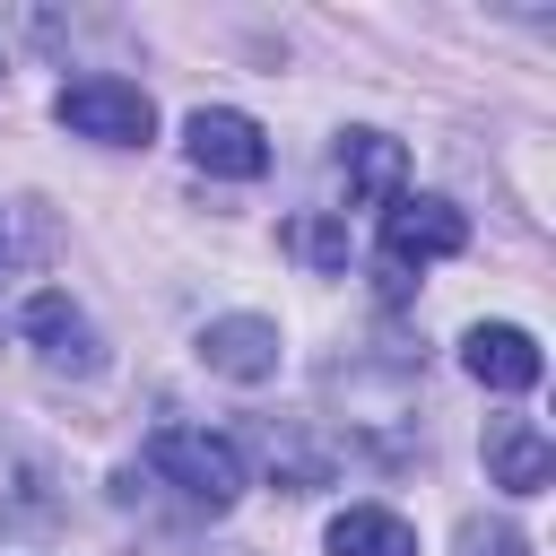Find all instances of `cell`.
Masks as SVG:
<instances>
[{
    "label": "cell",
    "instance_id": "7a4b0ae2",
    "mask_svg": "<svg viewBox=\"0 0 556 556\" xmlns=\"http://www.w3.org/2000/svg\"><path fill=\"white\" fill-rule=\"evenodd\" d=\"M52 113H61V130H78V139H96V148H148V139H156L148 87H139V78H113V70L70 78Z\"/></svg>",
    "mask_w": 556,
    "mask_h": 556
},
{
    "label": "cell",
    "instance_id": "ba28073f",
    "mask_svg": "<svg viewBox=\"0 0 556 556\" xmlns=\"http://www.w3.org/2000/svg\"><path fill=\"white\" fill-rule=\"evenodd\" d=\"M460 365H469L486 391H539V374H547L539 339H530V330H513V321H478V330L460 339Z\"/></svg>",
    "mask_w": 556,
    "mask_h": 556
},
{
    "label": "cell",
    "instance_id": "52a82bcc",
    "mask_svg": "<svg viewBox=\"0 0 556 556\" xmlns=\"http://www.w3.org/2000/svg\"><path fill=\"white\" fill-rule=\"evenodd\" d=\"M200 365L226 374V382H243V391H261V382L278 374V321H261V313L208 321V330H200Z\"/></svg>",
    "mask_w": 556,
    "mask_h": 556
},
{
    "label": "cell",
    "instance_id": "9c48e42d",
    "mask_svg": "<svg viewBox=\"0 0 556 556\" xmlns=\"http://www.w3.org/2000/svg\"><path fill=\"white\" fill-rule=\"evenodd\" d=\"M547 478H556V443H547L530 417H495V426H486V486L539 495Z\"/></svg>",
    "mask_w": 556,
    "mask_h": 556
},
{
    "label": "cell",
    "instance_id": "5b68a950",
    "mask_svg": "<svg viewBox=\"0 0 556 556\" xmlns=\"http://www.w3.org/2000/svg\"><path fill=\"white\" fill-rule=\"evenodd\" d=\"M182 156L200 174H217V182H252V174H269V130L252 113H235V104H200L182 122Z\"/></svg>",
    "mask_w": 556,
    "mask_h": 556
},
{
    "label": "cell",
    "instance_id": "4fadbf2b",
    "mask_svg": "<svg viewBox=\"0 0 556 556\" xmlns=\"http://www.w3.org/2000/svg\"><path fill=\"white\" fill-rule=\"evenodd\" d=\"M217 556H252V547H217Z\"/></svg>",
    "mask_w": 556,
    "mask_h": 556
},
{
    "label": "cell",
    "instance_id": "7c38bea8",
    "mask_svg": "<svg viewBox=\"0 0 556 556\" xmlns=\"http://www.w3.org/2000/svg\"><path fill=\"white\" fill-rule=\"evenodd\" d=\"M295 252H304V261H321V269H339V261H348V235H339V226H321V217H304V226H295Z\"/></svg>",
    "mask_w": 556,
    "mask_h": 556
},
{
    "label": "cell",
    "instance_id": "5bb4252c",
    "mask_svg": "<svg viewBox=\"0 0 556 556\" xmlns=\"http://www.w3.org/2000/svg\"><path fill=\"white\" fill-rule=\"evenodd\" d=\"M0 252H9V235H0Z\"/></svg>",
    "mask_w": 556,
    "mask_h": 556
},
{
    "label": "cell",
    "instance_id": "30bf717a",
    "mask_svg": "<svg viewBox=\"0 0 556 556\" xmlns=\"http://www.w3.org/2000/svg\"><path fill=\"white\" fill-rule=\"evenodd\" d=\"M321 547H330V556H417V530H408L391 504H348Z\"/></svg>",
    "mask_w": 556,
    "mask_h": 556
},
{
    "label": "cell",
    "instance_id": "3957f363",
    "mask_svg": "<svg viewBox=\"0 0 556 556\" xmlns=\"http://www.w3.org/2000/svg\"><path fill=\"white\" fill-rule=\"evenodd\" d=\"M460 243H469V217H460L443 191L391 200V208H382V278H391V295H400V278H408V269H426V261H452Z\"/></svg>",
    "mask_w": 556,
    "mask_h": 556
},
{
    "label": "cell",
    "instance_id": "8992f818",
    "mask_svg": "<svg viewBox=\"0 0 556 556\" xmlns=\"http://www.w3.org/2000/svg\"><path fill=\"white\" fill-rule=\"evenodd\" d=\"M330 174H339L348 208H391V200H408V148H400L391 130H339Z\"/></svg>",
    "mask_w": 556,
    "mask_h": 556
},
{
    "label": "cell",
    "instance_id": "277c9868",
    "mask_svg": "<svg viewBox=\"0 0 556 556\" xmlns=\"http://www.w3.org/2000/svg\"><path fill=\"white\" fill-rule=\"evenodd\" d=\"M17 339L35 348L43 374H70V382H96V374H104V339H96V321H87L61 287H35V295L17 304Z\"/></svg>",
    "mask_w": 556,
    "mask_h": 556
},
{
    "label": "cell",
    "instance_id": "8fae6325",
    "mask_svg": "<svg viewBox=\"0 0 556 556\" xmlns=\"http://www.w3.org/2000/svg\"><path fill=\"white\" fill-rule=\"evenodd\" d=\"M460 556H530V539L513 521H460Z\"/></svg>",
    "mask_w": 556,
    "mask_h": 556
},
{
    "label": "cell",
    "instance_id": "6da1fadb",
    "mask_svg": "<svg viewBox=\"0 0 556 556\" xmlns=\"http://www.w3.org/2000/svg\"><path fill=\"white\" fill-rule=\"evenodd\" d=\"M139 460H148V478L174 486L191 513H226V504L243 495V443L217 434V426H182V417H174V426L148 434Z\"/></svg>",
    "mask_w": 556,
    "mask_h": 556
}]
</instances>
